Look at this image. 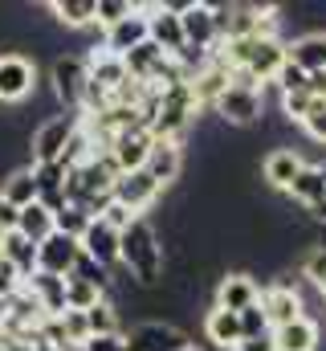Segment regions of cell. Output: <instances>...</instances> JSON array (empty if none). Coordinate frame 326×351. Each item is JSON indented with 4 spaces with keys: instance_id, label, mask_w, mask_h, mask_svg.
I'll return each instance as SVG.
<instances>
[{
    "instance_id": "32",
    "label": "cell",
    "mask_w": 326,
    "mask_h": 351,
    "mask_svg": "<svg viewBox=\"0 0 326 351\" xmlns=\"http://www.w3.org/2000/svg\"><path fill=\"white\" fill-rule=\"evenodd\" d=\"M273 82H277L281 98H286V94H302V90L310 86V74H306V70H298V66H294V62L286 58V66L277 70V78H273Z\"/></svg>"
},
{
    "instance_id": "22",
    "label": "cell",
    "mask_w": 326,
    "mask_h": 351,
    "mask_svg": "<svg viewBox=\"0 0 326 351\" xmlns=\"http://www.w3.org/2000/svg\"><path fill=\"white\" fill-rule=\"evenodd\" d=\"M273 343L277 351H318L323 343V335H318V319H298V323H290V327H277L273 331Z\"/></svg>"
},
{
    "instance_id": "26",
    "label": "cell",
    "mask_w": 326,
    "mask_h": 351,
    "mask_svg": "<svg viewBox=\"0 0 326 351\" xmlns=\"http://www.w3.org/2000/svg\"><path fill=\"white\" fill-rule=\"evenodd\" d=\"M49 12L66 29H90L98 21V0H53Z\"/></svg>"
},
{
    "instance_id": "36",
    "label": "cell",
    "mask_w": 326,
    "mask_h": 351,
    "mask_svg": "<svg viewBox=\"0 0 326 351\" xmlns=\"http://www.w3.org/2000/svg\"><path fill=\"white\" fill-rule=\"evenodd\" d=\"M298 127H302L314 143H326V102H318V106H314V110H310Z\"/></svg>"
},
{
    "instance_id": "30",
    "label": "cell",
    "mask_w": 326,
    "mask_h": 351,
    "mask_svg": "<svg viewBox=\"0 0 326 351\" xmlns=\"http://www.w3.org/2000/svg\"><path fill=\"white\" fill-rule=\"evenodd\" d=\"M53 225H58V233H66V237H74V241H82V233L90 229V217L82 213L78 204H66L62 213H53Z\"/></svg>"
},
{
    "instance_id": "4",
    "label": "cell",
    "mask_w": 326,
    "mask_h": 351,
    "mask_svg": "<svg viewBox=\"0 0 326 351\" xmlns=\"http://www.w3.org/2000/svg\"><path fill=\"white\" fill-rule=\"evenodd\" d=\"M212 114H216L225 127H253V123H261V114H265V94L257 86L233 82V86L216 98Z\"/></svg>"
},
{
    "instance_id": "29",
    "label": "cell",
    "mask_w": 326,
    "mask_h": 351,
    "mask_svg": "<svg viewBox=\"0 0 326 351\" xmlns=\"http://www.w3.org/2000/svg\"><path fill=\"white\" fill-rule=\"evenodd\" d=\"M106 294L98 290V286H90V282H82V278H66V311H90L94 302H102Z\"/></svg>"
},
{
    "instance_id": "25",
    "label": "cell",
    "mask_w": 326,
    "mask_h": 351,
    "mask_svg": "<svg viewBox=\"0 0 326 351\" xmlns=\"http://www.w3.org/2000/svg\"><path fill=\"white\" fill-rule=\"evenodd\" d=\"M16 233L21 237H29L33 245H41L45 237H53L58 233V225H53V213L37 200V204H29V208H21V217H16Z\"/></svg>"
},
{
    "instance_id": "40",
    "label": "cell",
    "mask_w": 326,
    "mask_h": 351,
    "mask_svg": "<svg viewBox=\"0 0 326 351\" xmlns=\"http://www.w3.org/2000/svg\"><path fill=\"white\" fill-rule=\"evenodd\" d=\"M237 351H277L273 331H269V335H257V339H241V348H237Z\"/></svg>"
},
{
    "instance_id": "35",
    "label": "cell",
    "mask_w": 326,
    "mask_h": 351,
    "mask_svg": "<svg viewBox=\"0 0 326 351\" xmlns=\"http://www.w3.org/2000/svg\"><path fill=\"white\" fill-rule=\"evenodd\" d=\"M241 331H244V339H257V335H269V331H273L269 319H265V311H261V302L249 306V311L241 315Z\"/></svg>"
},
{
    "instance_id": "28",
    "label": "cell",
    "mask_w": 326,
    "mask_h": 351,
    "mask_svg": "<svg viewBox=\"0 0 326 351\" xmlns=\"http://www.w3.org/2000/svg\"><path fill=\"white\" fill-rule=\"evenodd\" d=\"M86 327H90V335H123V319H118V306H114L110 298L94 302V306L86 311Z\"/></svg>"
},
{
    "instance_id": "27",
    "label": "cell",
    "mask_w": 326,
    "mask_h": 351,
    "mask_svg": "<svg viewBox=\"0 0 326 351\" xmlns=\"http://www.w3.org/2000/svg\"><path fill=\"white\" fill-rule=\"evenodd\" d=\"M290 196H294L302 208H314V204L326 196V172L318 168V164H306V168H302V176L290 184Z\"/></svg>"
},
{
    "instance_id": "24",
    "label": "cell",
    "mask_w": 326,
    "mask_h": 351,
    "mask_svg": "<svg viewBox=\"0 0 326 351\" xmlns=\"http://www.w3.org/2000/svg\"><path fill=\"white\" fill-rule=\"evenodd\" d=\"M0 258L12 265L25 282L37 274V245H33L29 237H21L16 229H12V233H4V250H0Z\"/></svg>"
},
{
    "instance_id": "42",
    "label": "cell",
    "mask_w": 326,
    "mask_h": 351,
    "mask_svg": "<svg viewBox=\"0 0 326 351\" xmlns=\"http://www.w3.org/2000/svg\"><path fill=\"white\" fill-rule=\"evenodd\" d=\"M306 213H310L314 221H323V225H326V196L318 200V204H314V208H306Z\"/></svg>"
},
{
    "instance_id": "18",
    "label": "cell",
    "mask_w": 326,
    "mask_h": 351,
    "mask_svg": "<svg viewBox=\"0 0 326 351\" xmlns=\"http://www.w3.org/2000/svg\"><path fill=\"white\" fill-rule=\"evenodd\" d=\"M286 58L306 70V74H326V29H314V33H302L286 45Z\"/></svg>"
},
{
    "instance_id": "38",
    "label": "cell",
    "mask_w": 326,
    "mask_h": 351,
    "mask_svg": "<svg viewBox=\"0 0 326 351\" xmlns=\"http://www.w3.org/2000/svg\"><path fill=\"white\" fill-rule=\"evenodd\" d=\"M78 351H127V331L123 335H90Z\"/></svg>"
},
{
    "instance_id": "39",
    "label": "cell",
    "mask_w": 326,
    "mask_h": 351,
    "mask_svg": "<svg viewBox=\"0 0 326 351\" xmlns=\"http://www.w3.org/2000/svg\"><path fill=\"white\" fill-rule=\"evenodd\" d=\"M102 221H106V225H114V229L123 233V229H131V221H135V213H131V208H123L118 200H110V208L102 213Z\"/></svg>"
},
{
    "instance_id": "20",
    "label": "cell",
    "mask_w": 326,
    "mask_h": 351,
    "mask_svg": "<svg viewBox=\"0 0 326 351\" xmlns=\"http://www.w3.org/2000/svg\"><path fill=\"white\" fill-rule=\"evenodd\" d=\"M204 335H208V343H212L216 351H237V348H241V339H244L241 315L212 306V311L204 315Z\"/></svg>"
},
{
    "instance_id": "33",
    "label": "cell",
    "mask_w": 326,
    "mask_h": 351,
    "mask_svg": "<svg viewBox=\"0 0 326 351\" xmlns=\"http://www.w3.org/2000/svg\"><path fill=\"white\" fill-rule=\"evenodd\" d=\"M62 319V331H66V343L78 351L86 339H90V327H86V311H66V315H58Z\"/></svg>"
},
{
    "instance_id": "1",
    "label": "cell",
    "mask_w": 326,
    "mask_h": 351,
    "mask_svg": "<svg viewBox=\"0 0 326 351\" xmlns=\"http://www.w3.org/2000/svg\"><path fill=\"white\" fill-rule=\"evenodd\" d=\"M118 269H127L135 278V286H143V290H155L163 282V274H167V245H163V233L147 217H135L131 229H123Z\"/></svg>"
},
{
    "instance_id": "19",
    "label": "cell",
    "mask_w": 326,
    "mask_h": 351,
    "mask_svg": "<svg viewBox=\"0 0 326 351\" xmlns=\"http://www.w3.org/2000/svg\"><path fill=\"white\" fill-rule=\"evenodd\" d=\"M33 176H37V200L49 208V213H62L70 200H66V180H70V168L66 164H33Z\"/></svg>"
},
{
    "instance_id": "41",
    "label": "cell",
    "mask_w": 326,
    "mask_h": 351,
    "mask_svg": "<svg viewBox=\"0 0 326 351\" xmlns=\"http://www.w3.org/2000/svg\"><path fill=\"white\" fill-rule=\"evenodd\" d=\"M16 217H21V208H12V204L0 200V233H12L16 229Z\"/></svg>"
},
{
    "instance_id": "5",
    "label": "cell",
    "mask_w": 326,
    "mask_h": 351,
    "mask_svg": "<svg viewBox=\"0 0 326 351\" xmlns=\"http://www.w3.org/2000/svg\"><path fill=\"white\" fill-rule=\"evenodd\" d=\"M110 196H114L123 208H131L135 217H143L147 208H155V204L163 200V188L151 180L147 168H139V172H118L114 188H110Z\"/></svg>"
},
{
    "instance_id": "15",
    "label": "cell",
    "mask_w": 326,
    "mask_h": 351,
    "mask_svg": "<svg viewBox=\"0 0 326 351\" xmlns=\"http://www.w3.org/2000/svg\"><path fill=\"white\" fill-rule=\"evenodd\" d=\"M139 45H147V12L135 4V12H131L127 21H118L114 29L102 33V49L114 53V58H127V53L139 49Z\"/></svg>"
},
{
    "instance_id": "44",
    "label": "cell",
    "mask_w": 326,
    "mask_h": 351,
    "mask_svg": "<svg viewBox=\"0 0 326 351\" xmlns=\"http://www.w3.org/2000/svg\"><path fill=\"white\" fill-rule=\"evenodd\" d=\"M0 250H4V233H0Z\"/></svg>"
},
{
    "instance_id": "37",
    "label": "cell",
    "mask_w": 326,
    "mask_h": 351,
    "mask_svg": "<svg viewBox=\"0 0 326 351\" xmlns=\"http://www.w3.org/2000/svg\"><path fill=\"white\" fill-rule=\"evenodd\" d=\"M21 290H25V278H21L12 265L0 258V302H8V298H12V294H21Z\"/></svg>"
},
{
    "instance_id": "16",
    "label": "cell",
    "mask_w": 326,
    "mask_h": 351,
    "mask_svg": "<svg viewBox=\"0 0 326 351\" xmlns=\"http://www.w3.org/2000/svg\"><path fill=\"white\" fill-rule=\"evenodd\" d=\"M147 172L167 192V184H175L179 172H184V143L179 139H155L151 143V156H147Z\"/></svg>"
},
{
    "instance_id": "34",
    "label": "cell",
    "mask_w": 326,
    "mask_h": 351,
    "mask_svg": "<svg viewBox=\"0 0 326 351\" xmlns=\"http://www.w3.org/2000/svg\"><path fill=\"white\" fill-rule=\"evenodd\" d=\"M135 12V4L131 0H98V21L94 25H102V29H114L118 21H127Z\"/></svg>"
},
{
    "instance_id": "12",
    "label": "cell",
    "mask_w": 326,
    "mask_h": 351,
    "mask_svg": "<svg viewBox=\"0 0 326 351\" xmlns=\"http://www.w3.org/2000/svg\"><path fill=\"white\" fill-rule=\"evenodd\" d=\"M179 21H184V37H188V45L192 49H216L221 45V29H216V12H212V4H196V0H188L184 4V12H179Z\"/></svg>"
},
{
    "instance_id": "43",
    "label": "cell",
    "mask_w": 326,
    "mask_h": 351,
    "mask_svg": "<svg viewBox=\"0 0 326 351\" xmlns=\"http://www.w3.org/2000/svg\"><path fill=\"white\" fill-rule=\"evenodd\" d=\"M179 351H200V348H196V343H184V348H179Z\"/></svg>"
},
{
    "instance_id": "10",
    "label": "cell",
    "mask_w": 326,
    "mask_h": 351,
    "mask_svg": "<svg viewBox=\"0 0 326 351\" xmlns=\"http://www.w3.org/2000/svg\"><path fill=\"white\" fill-rule=\"evenodd\" d=\"M184 343V331L167 319H143L127 331V351H179Z\"/></svg>"
},
{
    "instance_id": "6",
    "label": "cell",
    "mask_w": 326,
    "mask_h": 351,
    "mask_svg": "<svg viewBox=\"0 0 326 351\" xmlns=\"http://www.w3.org/2000/svg\"><path fill=\"white\" fill-rule=\"evenodd\" d=\"M139 8L147 12V41H151V45H160L167 58H175V53L188 49L184 21H179L175 8H167V4H139Z\"/></svg>"
},
{
    "instance_id": "21",
    "label": "cell",
    "mask_w": 326,
    "mask_h": 351,
    "mask_svg": "<svg viewBox=\"0 0 326 351\" xmlns=\"http://www.w3.org/2000/svg\"><path fill=\"white\" fill-rule=\"evenodd\" d=\"M25 290L37 298V306L45 311V319H58V315H66V278H53V274H33L29 282H25Z\"/></svg>"
},
{
    "instance_id": "3",
    "label": "cell",
    "mask_w": 326,
    "mask_h": 351,
    "mask_svg": "<svg viewBox=\"0 0 326 351\" xmlns=\"http://www.w3.org/2000/svg\"><path fill=\"white\" fill-rule=\"evenodd\" d=\"M49 82H53V102H58L62 110H74V114H82V102H86V82H90L86 58H74V53L53 58V66H49Z\"/></svg>"
},
{
    "instance_id": "8",
    "label": "cell",
    "mask_w": 326,
    "mask_h": 351,
    "mask_svg": "<svg viewBox=\"0 0 326 351\" xmlns=\"http://www.w3.org/2000/svg\"><path fill=\"white\" fill-rule=\"evenodd\" d=\"M261 311H265V319H269L273 331H277V327H290V323H298V319H306L302 290H298L294 282H273V286H265V290H261Z\"/></svg>"
},
{
    "instance_id": "14",
    "label": "cell",
    "mask_w": 326,
    "mask_h": 351,
    "mask_svg": "<svg viewBox=\"0 0 326 351\" xmlns=\"http://www.w3.org/2000/svg\"><path fill=\"white\" fill-rule=\"evenodd\" d=\"M82 254H86V258H94L98 265H106V269H118V254H123V233H118L114 225H106V221L98 217V221H90V229L82 233Z\"/></svg>"
},
{
    "instance_id": "9",
    "label": "cell",
    "mask_w": 326,
    "mask_h": 351,
    "mask_svg": "<svg viewBox=\"0 0 326 351\" xmlns=\"http://www.w3.org/2000/svg\"><path fill=\"white\" fill-rule=\"evenodd\" d=\"M257 302H261V286H257V278H253V274H244V269L221 274L216 294H212V306L233 311V315H244V311H249V306H257Z\"/></svg>"
},
{
    "instance_id": "31",
    "label": "cell",
    "mask_w": 326,
    "mask_h": 351,
    "mask_svg": "<svg viewBox=\"0 0 326 351\" xmlns=\"http://www.w3.org/2000/svg\"><path fill=\"white\" fill-rule=\"evenodd\" d=\"M302 274H306V282H310V286H314V290L326 298V245H314V250L306 254Z\"/></svg>"
},
{
    "instance_id": "7",
    "label": "cell",
    "mask_w": 326,
    "mask_h": 351,
    "mask_svg": "<svg viewBox=\"0 0 326 351\" xmlns=\"http://www.w3.org/2000/svg\"><path fill=\"white\" fill-rule=\"evenodd\" d=\"M37 94V62L25 53H0V102H25Z\"/></svg>"
},
{
    "instance_id": "2",
    "label": "cell",
    "mask_w": 326,
    "mask_h": 351,
    "mask_svg": "<svg viewBox=\"0 0 326 351\" xmlns=\"http://www.w3.org/2000/svg\"><path fill=\"white\" fill-rule=\"evenodd\" d=\"M78 131H82V114H74V110H58V114L41 119L37 131L29 135V156H33V164H62Z\"/></svg>"
},
{
    "instance_id": "13",
    "label": "cell",
    "mask_w": 326,
    "mask_h": 351,
    "mask_svg": "<svg viewBox=\"0 0 326 351\" xmlns=\"http://www.w3.org/2000/svg\"><path fill=\"white\" fill-rule=\"evenodd\" d=\"M151 143H155V135H151L147 127H135V131L114 135V143H110L106 152H110V160H114L118 172H139V168H147Z\"/></svg>"
},
{
    "instance_id": "11",
    "label": "cell",
    "mask_w": 326,
    "mask_h": 351,
    "mask_svg": "<svg viewBox=\"0 0 326 351\" xmlns=\"http://www.w3.org/2000/svg\"><path fill=\"white\" fill-rule=\"evenodd\" d=\"M78 258H82V241L66 237V233H53V237H45L37 245V269L53 274V278H70Z\"/></svg>"
},
{
    "instance_id": "17",
    "label": "cell",
    "mask_w": 326,
    "mask_h": 351,
    "mask_svg": "<svg viewBox=\"0 0 326 351\" xmlns=\"http://www.w3.org/2000/svg\"><path fill=\"white\" fill-rule=\"evenodd\" d=\"M302 168H306V160H302L294 147H273V152L261 160V176H265V184L277 188V192H290V184L302 176Z\"/></svg>"
},
{
    "instance_id": "23",
    "label": "cell",
    "mask_w": 326,
    "mask_h": 351,
    "mask_svg": "<svg viewBox=\"0 0 326 351\" xmlns=\"http://www.w3.org/2000/svg\"><path fill=\"white\" fill-rule=\"evenodd\" d=\"M0 200L12 204V208H29L37 204V176H33V164L29 168H16L0 180Z\"/></svg>"
}]
</instances>
